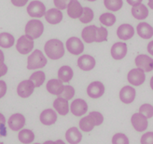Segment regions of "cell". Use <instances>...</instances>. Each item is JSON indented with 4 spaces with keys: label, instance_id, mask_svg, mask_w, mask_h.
<instances>
[{
    "label": "cell",
    "instance_id": "obj_21",
    "mask_svg": "<svg viewBox=\"0 0 153 144\" xmlns=\"http://www.w3.org/2000/svg\"><path fill=\"white\" fill-rule=\"evenodd\" d=\"M64 84L63 82L59 80V79H51L48 83H47V90L52 95H56V96H60V94L63 92L64 90Z\"/></svg>",
    "mask_w": 153,
    "mask_h": 144
},
{
    "label": "cell",
    "instance_id": "obj_24",
    "mask_svg": "<svg viewBox=\"0 0 153 144\" xmlns=\"http://www.w3.org/2000/svg\"><path fill=\"white\" fill-rule=\"evenodd\" d=\"M53 107L56 110V112L61 115H66L69 112V105H68V101H66L64 98H57L53 101Z\"/></svg>",
    "mask_w": 153,
    "mask_h": 144
},
{
    "label": "cell",
    "instance_id": "obj_12",
    "mask_svg": "<svg viewBox=\"0 0 153 144\" xmlns=\"http://www.w3.org/2000/svg\"><path fill=\"white\" fill-rule=\"evenodd\" d=\"M71 112L75 116H81L85 115L88 111V104L82 98H76L72 103L70 107Z\"/></svg>",
    "mask_w": 153,
    "mask_h": 144
},
{
    "label": "cell",
    "instance_id": "obj_39",
    "mask_svg": "<svg viewBox=\"0 0 153 144\" xmlns=\"http://www.w3.org/2000/svg\"><path fill=\"white\" fill-rule=\"evenodd\" d=\"M89 115L93 117V119L95 122V126H100L104 122V116L101 112H91Z\"/></svg>",
    "mask_w": 153,
    "mask_h": 144
},
{
    "label": "cell",
    "instance_id": "obj_31",
    "mask_svg": "<svg viewBox=\"0 0 153 144\" xmlns=\"http://www.w3.org/2000/svg\"><path fill=\"white\" fill-rule=\"evenodd\" d=\"M46 79V75L44 73V72L42 71H37L34 73L31 74V76H30V81H31L35 87H39L43 85V83Z\"/></svg>",
    "mask_w": 153,
    "mask_h": 144
},
{
    "label": "cell",
    "instance_id": "obj_11",
    "mask_svg": "<svg viewBox=\"0 0 153 144\" xmlns=\"http://www.w3.org/2000/svg\"><path fill=\"white\" fill-rule=\"evenodd\" d=\"M9 126L13 131H20L25 125V118L22 113H14L7 121Z\"/></svg>",
    "mask_w": 153,
    "mask_h": 144
},
{
    "label": "cell",
    "instance_id": "obj_47",
    "mask_svg": "<svg viewBox=\"0 0 153 144\" xmlns=\"http://www.w3.org/2000/svg\"><path fill=\"white\" fill-rule=\"evenodd\" d=\"M4 60H5V56H4V53L3 51L0 49V64L4 63Z\"/></svg>",
    "mask_w": 153,
    "mask_h": 144
},
{
    "label": "cell",
    "instance_id": "obj_38",
    "mask_svg": "<svg viewBox=\"0 0 153 144\" xmlns=\"http://www.w3.org/2000/svg\"><path fill=\"white\" fill-rule=\"evenodd\" d=\"M74 95H75V89H74V87H71V86H65V87H64L63 92L60 94V97L65 98L66 101H69V100H71V98L74 97Z\"/></svg>",
    "mask_w": 153,
    "mask_h": 144
},
{
    "label": "cell",
    "instance_id": "obj_14",
    "mask_svg": "<svg viewBox=\"0 0 153 144\" xmlns=\"http://www.w3.org/2000/svg\"><path fill=\"white\" fill-rule=\"evenodd\" d=\"M135 95H136L135 89L133 87L125 86L120 91V100L125 104H130L134 101Z\"/></svg>",
    "mask_w": 153,
    "mask_h": 144
},
{
    "label": "cell",
    "instance_id": "obj_40",
    "mask_svg": "<svg viewBox=\"0 0 153 144\" xmlns=\"http://www.w3.org/2000/svg\"><path fill=\"white\" fill-rule=\"evenodd\" d=\"M140 142L141 144H153V132H147L143 134Z\"/></svg>",
    "mask_w": 153,
    "mask_h": 144
},
{
    "label": "cell",
    "instance_id": "obj_35",
    "mask_svg": "<svg viewBox=\"0 0 153 144\" xmlns=\"http://www.w3.org/2000/svg\"><path fill=\"white\" fill-rule=\"evenodd\" d=\"M108 30H106L104 26L98 27L97 32H96V36H95V41L97 43H101L103 41H106L108 39Z\"/></svg>",
    "mask_w": 153,
    "mask_h": 144
},
{
    "label": "cell",
    "instance_id": "obj_30",
    "mask_svg": "<svg viewBox=\"0 0 153 144\" xmlns=\"http://www.w3.org/2000/svg\"><path fill=\"white\" fill-rule=\"evenodd\" d=\"M14 36L9 33H0V47L10 48L14 45Z\"/></svg>",
    "mask_w": 153,
    "mask_h": 144
},
{
    "label": "cell",
    "instance_id": "obj_8",
    "mask_svg": "<svg viewBox=\"0 0 153 144\" xmlns=\"http://www.w3.org/2000/svg\"><path fill=\"white\" fill-rule=\"evenodd\" d=\"M131 122L134 128L138 132H143L148 128V118L145 117L140 112L134 113L131 118Z\"/></svg>",
    "mask_w": 153,
    "mask_h": 144
},
{
    "label": "cell",
    "instance_id": "obj_44",
    "mask_svg": "<svg viewBox=\"0 0 153 144\" xmlns=\"http://www.w3.org/2000/svg\"><path fill=\"white\" fill-rule=\"evenodd\" d=\"M7 72V67L5 63H1L0 64V77L5 75Z\"/></svg>",
    "mask_w": 153,
    "mask_h": 144
},
{
    "label": "cell",
    "instance_id": "obj_29",
    "mask_svg": "<svg viewBox=\"0 0 153 144\" xmlns=\"http://www.w3.org/2000/svg\"><path fill=\"white\" fill-rule=\"evenodd\" d=\"M19 140L24 144L32 143L35 140V134L30 129H22L18 134Z\"/></svg>",
    "mask_w": 153,
    "mask_h": 144
},
{
    "label": "cell",
    "instance_id": "obj_7",
    "mask_svg": "<svg viewBox=\"0 0 153 144\" xmlns=\"http://www.w3.org/2000/svg\"><path fill=\"white\" fill-rule=\"evenodd\" d=\"M66 49L73 55H80L84 50V45L78 37H70L66 40Z\"/></svg>",
    "mask_w": 153,
    "mask_h": 144
},
{
    "label": "cell",
    "instance_id": "obj_1",
    "mask_svg": "<svg viewBox=\"0 0 153 144\" xmlns=\"http://www.w3.org/2000/svg\"><path fill=\"white\" fill-rule=\"evenodd\" d=\"M44 50L46 55L51 60H59L65 55V48L59 39H51L46 42Z\"/></svg>",
    "mask_w": 153,
    "mask_h": 144
},
{
    "label": "cell",
    "instance_id": "obj_41",
    "mask_svg": "<svg viewBox=\"0 0 153 144\" xmlns=\"http://www.w3.org/2000/svg\"><path fill=\"white\" fill-rule=\"evenodd\" d=\"M70 1H71V0H53L56 9H58L59 10H65Z\"/></svg>",
    "mask_w": 153,
    "mask_h": 144
},
{
    "label": "cell",
    "instance_id": "obj_13",
    "mask_svg": "<svg viewBox=\"0 0 153 144\" xmlns=\"http://www.w3.org/2000/svg\"><path fill=\"white\" fill-rule=\"evenodd\" d=\"M35 89V86L30 80L22 81L17 87V93L22 98H28L30 97Z\"/></svg>",
    "mask_w": 153,
    "mask_h": 144
},
{
    "label": "cell",
    "instance_id": "obj_46",
    "mask_svg": "<svg viewBox=\"0 0 153 144\" xmlns=\"http://www.w3.org/2000/svg\"><path fill=\"white\" fill-rule=\"evenodd\" d=\"M5 123H6V118L2 113L0 112V128H2L4 126Z\"/></svg>",
    "mask_w": 153,
    "mask_h": 144
},
{
    "label": "cell",
    "instance_id": "obj_19",
    "mask_svg": "<svg viewBox=\"0 0 153 144\" xmlns=\"http://www.w3.org/2000/svg\"><path fill=\"white\" fill-rule=\"evenodd\" d=\"M117 35L120 40H129L134 35V29L130 24H121L117 30Z\"/></svg>",
    "mask_w": 153,
    "mask_h": 144
},
{
    "label": "cell",
    "instance_id": "obj_32",
    "mask_svg": "<svg viewBox=\"0 0 153 144\" xmlns=\"http://www.w3.org/2000/svg\"><path fill=\"white\" fill-rule=\"evenodd\" d=\"M99 20H100V22L103 25L112 26L115 24V22H116V16L112 13L106 12V13L102 14L100 18H99Z\"/></svg>",
    "mask_w": 153,
    "mask_h": 144
},
{
    "label": "cell",
    "instance_id": "obj_27",
    "mask_svg": "<svg viewBox=\"0 0 153 144\" xmlns=\"http://www.w3.org/2000/svg\"><path fill=\"white\" fill-rule=\"evenodd\" d=\"M73 75H74V72L72 70V68L67 65L62 66L58 71L59 80H61L62 82H66V83L70 82L71 79L73 78Z\"/></svg>",
    "mask_w": 153,
    "mask_h": 144
},
{
    "label": "cell",
    "instance_id": "obj_6",
    "mask_svg": "<svg viewBox=\"0 0 153 144\" xmlns=\"http://www.w3.org/2000/svg\"><path fill=\"white\" fill-rule=\"evenodd\" d=\"M127 79L131 85L138 87L141 86L146 80V75H145V72L138 69V68H135L128 73Z\"/></svg>",
    "mask_w": 153,
    "mask_h": 144
},
{
    "label": "cell",
    "instance_id": "obj_28",
    "mask_svg": "<svg viewBox=\"0 0 153 144\" xmlns=\"http://www.w3.org/2000/svg\"><path fill=\"white\" fill-rule=\"evenodd\" d=\"M95 126V122L90 115L83 117L79 121V128L83 132H90Z\"/></svg>",
    "mask_w": 153,
    "mask_h": 144
},
{
    "label": "cell",
    "instance_id": "obj_34",
    "mask_svg": "<svg viewBox=\"0 0 153 144\" xmlns=\"http://www.w3.org/2000/svg\"><path fill=\"white\" fill-rule=\"evenodd\" d=\"M94 13L93 10L90 9V7H83V11L81 16L79 17V20L82 24H89L91 21L94 20Z\"/></svg>",
    "mask_w": 153,
    "mask_h": 144
},
{
    "label": "cell",
    "instance_id": "obj_5",
    "mask_svg": "<svg viewBox=\"0 0 153 144\" xmlns=\"http://www.w3.org/2000/svg\"><path fill=\"white\" fill-rule=\"evenodd\" d=\"M16 48L21 54H28L34 48V40L27 35H22L17 41Z\"/></svg>",
    "mask_w": 153,
    "mask_h": 144
},
{
    "label": "cell",
    "instance_id": "obj_16",
    "mask_svg": "<svg viewBox=\"0 0 153 144\" xmlns=\"http://www.w3.org/2000/svg\"><path fill=\"white\" fill-rule=\"evenodd\" d=\"M67 14L72 19H78L81 16L83 7L78 0H71L67 6Z\"/></svg>",
    "mask_w": 153,
    "mask_h": 144
},
{
    "label": "cell",
    "instance_id": "obj_52",
    "mask_svg": "<svg viewBox=\"0 0 153 144\" xmlns=\"http://www.w3.org/2000/svg\"><path fill=\"white\" fill-rule=\"evenodd\" d=\"M35 144H40V143H35Z\"/></svg>",
    "mask_w": 153,
    "mask_h": 144
},
{
    "label": "cell",
    "instance_id": "obj_25",
    "mask_svg": "<svg viewBox=\"0 0 153 144\" xmlns=\"http://www.w3.org/2000/svg\"><path fill=\"white\" fill-rule=\"evenodd\" d=\"M137 34L143 39H149L153 35V28L148 22H141L137 25Z\"/></svg>",
    "mask_w": 153,
    "mask_h": 144
},
{
    "label": "cell",
    "instance_id": "obj_18",
    "mask_svg": "<svg viewBox=\"0 0 153 144\" xmlns=\"http://www.w3.org/2000/svg\"><path fill=\"white\" fill-rule=\"evenodd\" d=\"M78 66L83 71H91L95 67V60L90 55H82L78 59Z\"/></svg>",
    "mask_w": 153,
    "mask_h": 144
},
{
    "label": "cell",
    "instance_id": "obj_23",
    "mask_svg": "<svg viewBox=\"0 0 153 144\" xmlns=\"http://www.w3.org/2000/svg\"><path fill=\"white\" fill-rule=\"evenodd\" d=\"M97 29H98V27L95 25H89V26L85 27L82 30V33H81L82 39L89 44L94 42Z\"/></svg>",
    "mask_w": 153,
    "mask_h": 144
},
{
    "label": "cell",
    "instance_id": "obj_42",
    "mask_svg": "<svg viewBox=\"0 0 153 144\" xmlns=\"http://www.w3.org/2000/svg\"><path fill=\"white\" fill-rule=\"evenodd\" d=\"M7 93V84L3 80H0V98H3Z\"/></svg>",
    "mask_w": 153,
    "mask_h": 144
},
{
    "label": "cell",
    "instance_id": "obj_4",
    "mask_svg": "<svg viewBox=\"0 0 153 144\" xmlns=\"http://www.w3.org/2000/svg\"><path fill=\"white\" fill-rule=\"evenodd\" d=\"M27 13L32 18H41L46 13L45 5L38 0H34L27 7Z\"/></svg>",
    "mask_w": 153,
    "mask_h": 144
},
{
    "label": "cell",
    "instance_id": "obj_48",
    "mask_svg": "<svg viewBox=\"0 0 153 144\" xmlns=\"http://www.w3.org/2000/svg\"><path fill=\"white\" fill-rule=\"evenodd\" d=\"M55 143H56V144H65V141H63L62 140H56Z\"/></svg>",
    "mask_w": 153,
    "mask_h": 144
},
{
    "label": "cell",
    "instance_id": "obj_36",
    "mask_svg": "<svg viewBox=\"0 0 153 144\" xmlns=\"http://www.w3.org/2000/svg\"><path fill=\"white\" fill-rule=\"evenodd\" d=\"M139 112L146 118H151L153 116V107L151 104H143L139 108Z\"/></svg>",
    "mask_w": 153,
    "mask_h": 144
},
{
    "label": "cell",
    "instance_id": "obj_20",
    "mask_svg": "<svg viewBox=\"0 0 153 144\" xmlns=\"http://www.w3.org/2000/svg\"><path fill=\"white\" fill-rule=\"evenodd\" d=\"M45 19L51 24H58L63 20V13L58 9H51L45 13Z\"/></svg>",
    "mask_w": 153,
    "mask_h": 144
},
{
    "label": "cell",
    "instance_id": "obj_26",
    "mask_svg": "<svg viewBox=\"0 0 153 144\" xmlns=\"http://www.w3.org/2000/svg\"><path fill=\"white\" fill-rule=\"evenodd\" d=\"M132 14L134 18L137 20H144L148 18L149 16V10L147 6H145L144 4H139L135 7H133L132 9Z\"/></svg>",
    "mask_w": 153,
    "mask_h": 144
},
{
    "label": "cell",
    "instance_id": "obj_22",
    "mask_svg": "<svg viewBox=\"0 0 153 144\" xmlns=\"http://www.w3.org/2000/svg\"><path fill=\"white\" fill-rule=\"evenodd\" d=\"M65 139L70 144H79L82 140V134L76 127H70L65 133Z\"/></svg>",
    "mask_w": 153,
    "mask_h": 144
},
{
    "label": "cell",
    "instance_id": "obj_3",
    "mask_svg": "<svg viewBox=\"0 0 153 144\" xmlns=\"http://www.w3.org/2000/svg\"><path fill=\"white\" fill-rule=\"evenodd\" d=\"M44 33V25L39 20H31L25 25V35L36 39L40 37Z\"/></svg>",
    "mask_w": 153,
    "mask_h": 144
},
{
    "label": "cell",
    "instance_id": "obj_51",
    "mask_svg": "<svg viewBox=\"0 0 153 144\" xmlns=\"http://www.w3.org/2000/svg\"><path fill=\"white\" fill-rule=\"evenodd\" d=\"M0 144H4V143L3 142H0Z\"/></svg>",
    "mask_w": 153,
    "mask_h": 144
},
{
    "label": "cell",
    "instance_id": "obj_17",
    "mask_svg": "<svg viewBox=\"0 0 153 144\" xmlns=\"http://www.w3.org/2000/svg\"><path fill=\"white\" fill-rule=\"evenodd\" d=\"M40 122L45 126H51L57 121V113L52 109H46L40 113Z\"/></svg>",
    "mask_w": 153,
    "mask_h": 144
},
{
    "label": "cell",
    "instance_id": "obj_43",
    "mask_svg": "<svg viewBox=\"0 0 153 144\" xmlns=\"http://www.w3.org/2000/svg\"><path fill=\"white\" fill-rule=\"evenodd\" d=\"M28 0H11V3L15 7H24L26 5Z\"/></svg>",
    "mask_w": 153,
    "mask_h": 144
},
{
    "label": "cell",
    "instance_id": "obj_50",
    "mask_svg": "<svg viewBox=\"0 0 153 144\" xmlns=\"http://www.w3.org/2000/svg\"><path fill=\"white\" fill-rule=\"evenodd\" d=\"M87 1H90V2H94V1H96V0H87Z\"/></svg>",
    "mask_w": 153,
    "mask_h": 144
},
{
    "label": "cell",
    "instance_id": "obj_37",
    "mask_svg": "<svg viewBox=\"0 0 153 144\" xmlns=\"http://www.w3.org/2000/svg\"><path fill=\"white\" fill-rule=\"evenodd\" d=\"M112 144H129V139L123 133H117L113 136Z\"/></svg>",
    "mask_w": 153,
    "mask_h": 144
},
{
    "label": "cell",
    "instance_id": "obj_9",
    "mask_svg": "<svg viewBox=\"0 0 153 144\" xmlns=\"http://www.w3.org/2000/svg\"><path fill=\"white\" fill-rule=\"evenodd\" d=\"M135 65L143 72H151L153 69V60L148 55L141 54L135 58Z\"/></svg>",
    "mask_w": 153,
    "mask_h": 144
},
{
    "label": "cell",
    "instance_id": "obj_15",
    "mask_svg": "<svg viewBox=\"0 0 153 144\" xmlns=\"http://www.w3.org/2000/svg\"><path fill=\"white\" fill-rule=\"evenodd\" d=\"M110 53L114 60H122L127 54V45L123 42L115 43L111 48Z\"/></svg>",
    "mask_w": 153,
    "mask_h": 144
},
{
    "label": "cell",
    "instance_id": "obj_45",
    "mask_svg": "<svg viewBox=\"0 0 153 144\" xmlns=\"http://www.w3.org/2000/svg\"><path fill=\"white\" fill-rule=\"evenodd\" d=\"M126 1H127V3H128L129 5H131V6H133V7H135V6H137V5L141 4L143 0H126Z\"/></svg>",
    "mask_w": 153,
    "mask_h": 144
},
{
    "label": "cell",
    "instance_id": "obj_49",
    "mask_svg": "<svg viewBox=\"0 0 153 144\" xmlns=\"http://www.w3.org/2000/svg\"><path fill=\"white\" fill-rule=\"evenodd\" d=\"M44 144H56L54 141H51V140H47V141H45Z\"/></svg>",
    "mask_w": 153,
    "mask_h": 144
},
{
    "label": "cell",
    "instance_id": "obj_33",
    "mask_svg": "<svg viewBox=\"0 0 153 144\" xmlns=\"http://www.w3.org/2000/svg\"><path fill=\"white\" fill-rule=\"evenodd\" d=\"M105 7L108 10L111 11H118L122 7V0H104Z\"/></svg>",
    "mask_w": 153,
    "mask_h": 144
},
{
    "label": "cell",
    "instance_id": "obj_2",
    "mask_svg": "<svg viewBox=\"0 0 153 144\" xmlns=\"http://www.w3.org/2000/svg\"><path fill=\"white\" fill-rule=\"evenodd\" d=\"M48 60L44 56L41 50L36 49L31 55H29L27 59V69L28 70H36L43 68L47 64Z\"/></svg>",
    "mask_w": 153,
    "mask_h": 144
},
{
    "label": "cell",
    "instance_id": "obj_10",
    "mask_svg": "<svg viewBox=\"0 0 153 144\" xmlns=\"http://www.w3.org/2000/svg\"><path fill=\"white\" fill-rule=\"evenodd\" d=\"M105 93V86L102 82L94 81L88 86L87 87V94L89 97L93 98H98L104 95Z\"/></svg>",
    "mask_w": 153,
    "mask_h": 144
}]
</instances>
